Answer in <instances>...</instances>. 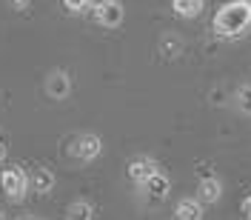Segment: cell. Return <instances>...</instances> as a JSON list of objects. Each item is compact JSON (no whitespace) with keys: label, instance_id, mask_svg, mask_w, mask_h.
Wrapping results in <instances>:
<instances>
[{"label":"cell","instance_id":"cell-1","mask_svg":"<svg viewBox=\"0 0 251 220\" xmlns=\"http://www.w3.org/2000/svg\"><path fill=\"white\" fill-rule=\"evenodd\" d=\"M251 29V0H228L214 15V31L217 37H243Z\"/></svg>","mask_w":251,"mask_h":220},{"label":"cell","instance_id":"cell-2","mask_svg":"<svg viewBox=\"0 0 251 220\" xmlns=\"http://www.w3.org/2000/svg\"><path fill=\"white\" fill-rule=\"evenodd\" d=\"M0 189L9 200H23L29 192V174L23 166H6L0 172Z\"/></svg>","mask_w":251,"mask_h":220},{"label":"cell","instance_id":"cell-3","mask_svg":"<svg viewBox=\"0 0 251 220\" xmlns=\"http://www.w3.org/2000/svg\"><path fill=\"white\" fill-rule=\"evenodd\" d=\"M72 157L75 160H80V163H92L94 157L103 152V140L97 138V135H92V132H83V135H77L75 140H72Z\"/></svg>","mask_w":251,"mask_h":220},{"label":"cell","instance_id":"cell-4","mask_svg":"<svg viewBox=\"0 0 251 220\" xmlns=\"http://www.w3.org/2000/svg\"><path fill=\"white\" fill-rule=\"evenodd\" d=\"M123 6L117 3V0H100L97 6H94V17H97V23L100 26H106V29H117L120 23H123Z\"/></svg>","mask_w":251,"mask_h":220},{"label":"cell","instance_id":"cell-5","mask_svg":"<svg viewBox=\"0 0 251 220\" xmlns=\"http://www.w3.org/2000/svg\"><path fill=\"white\" fill-rule=\"evenodd\" d=\"M46 94L51 100H66L72 94V78L63 72V69H54L46 75Z\"/></svg>","mask_w":251,"mask_h":220},{"label":"cell","instance_id":"cell-6","mask_svg":"<svg viewBox=\"0 0 251 220\" xmlns=\"http://www.w3.org/2000/svg\"><path fill=\"white\" fill-rule=\"evenodd\" d=\"M197 200L200 203H217L220 197H223V180H220L217 174H203L200 177V183H197Z\"/></svg>","mask_w":251,"mask_h":220},{"label":"cell","instance_id":"cell-7","mask_svg":"<svg viewBox=\"0 0 251 220\" xmlns=\"http://www.w3.org/2000/svg\"><path fill=\"white\" fill-rule=\"evenodd\" d=\"M154 172H160V169H157V163L151 157H134V160L128 163V177H131V183H137V186H143Z\"/></svg>","mask_w":251,"mask_h":220},{"label":"cell","instance_id":"cell-8","mask_svg":"<svg viewBox=\"0 0 251 220\" xmlns=\"http://www.w3.org/2000/svg\"><path fill=\"white\" fill-rule=\"evenodd\" d=\"M143 192H146L151 200H166V197H169V192H172V180H169V174L154 172L146 183H143Z\"/></svg>","mask_w":251,"mask_h":220},{"label":"cell","instance_id":"cell-9","mask_svg":"<svg viewBox=\"0 0 251 220\" xmlns=\"http://www.w3.org/2000/svg\"><path fill=\"white\" fill-rule=\"evenodd\" d=\"M174 220H203V203L197 197H183L174 206Z\"/></svg>","mask_w":251,"mask_h":220},{"label":"cell","instance_id":"cell-10","mask_svg":"<svg viewBox=\"0 0 251 220\" xmlns=\"http://www.w3.org/2000/svg\"><path fill=\"white\" fill-rule=\"evenodd\" d=\"M29 189H34V192H40V194H49L51 189H54V174H51V169H34V172L29 174Z\"/></svg>","mask_w":251,"mask_h":220},{"label":"cell","instance_id":"cell-11","mask_svg":"<svg viewBox=\"0 0 251 220\" xmlns=\"http://www.w3.org/2000/svg\"><path fill=\"white\" fill-rule=\"evenodd\" d=\"M172 9L177 17H197L203 12V0H172Z\"/></svg>","mask_w":251,"mask_h":220},{"label":"cell","instance_id":"cell-12","mask_svg":"<svg viewBox=\"0 0 251 220\" xmlns=\"http://www.w3.org/2000/svg\"><path fill=\"white\" fill-rule=\"evenodd\" d=\"M66 218L69 220H94V206L89 200H75L66 209Z\"/></svg>","mask_w":251,"mask_h":220},{"label":"cell","instance_id":"cell-13","mask_svg":"<svg viewBox=\"0 0 251 220\" xmlns=\"http://www.w3.org/2000/svg\"><path fill=\"white\" fill-rule=\"evenodd\" d=\"M160 55L169 57V60L180 57V55H183V40H180L177 34H163V40H160Z\"/></svg>","mask_w":251,"mask_h":220},{"label":"cell","instance_id":"cell-14","mask_svg":"<svg viewBox=\"0 0 251 220\" xmlns=\"http://www.w3.org/2000/svg\"><path fill=\"white\" fill-rule=\"evenodd\" d=\"M234 103H237V109L243 111V114H251V86L249 83H243V86L234 92Z\"/></svg>","mask_w":251,"mask_h":220},{"label":"cell","instance_id":"cell-15","mask_svg":"<svg viewBox=\"0 0 251 220\" xmlns=\"http://www.w3.org/2000/svg\"><path fill=\"white\" fill-rule=\"evenodd\" d=\"M63 6H66L69 12H83V9L92 6V0H63Z\"/></svg>","mask_w":251,"mask_h":220},{"label":"cell","instance_id":"cell-16","mask_svg":"<svg viewBox=\"0 0 251 220\" xmlns=\"http://www.w3.org/2000/svg\"><path fill=\"white\" fill-rule=\"evenodd\" d=\"M208 100H211L214 106H223V103H226V89H223V86L211 89V92H208Z\"/></svg>","mask_w":251,"mask_h":220},{"label":"cell","instance_id":"cell-17","mask_svg":"<svg viewBox=\"0 0 251 220\" xmlns=\"http://www.w3.org/2000/svg\"><path fill=\"white\" fill-rule=\"evenodd\" d=\"M240 215H243V220H251V194L240 200Z\"/></svg>","mask_w":251,"mask_h":220},{"label":"cell","instance_id":"cell-18","mask_svg":"<svg viewBox=\"0 0 251 220\" xmlns=\"http://www.w3.org/2000/svg\"><path fill=\"white\" fill-rule=\"evenodd\" d=\"M6 152H9V140H6V135L0 132V163L6 160Z\"/></svg>","mask_w":251,"mask_h":220},{"label":"cell","instance_id":"cell-19","mask_svg":"<svg viewBox=\"0 0 251 220\" xmlns=\"http://www.w3.org/2000/svg\"><path fill=\"white\" fill-rule=\"evenodd\" d=\"M29 3H31V0H12V6H15V9H29Z\"/></svg>","mask_w":251,"mask_h":220},{"label":"cell","instance_id":"cell-20","mask_svg":"<svg viewBox=\"0 0 251 220\" xmlns=\"http://www.w3.org/2000/svg\"><path fill=\"white\" fill-rule=\"evenodd\" d=\"M0 220H6V215H3V212H0Z\"/></svg>","mask_w":251,"mask_h":220}]
</instances>
